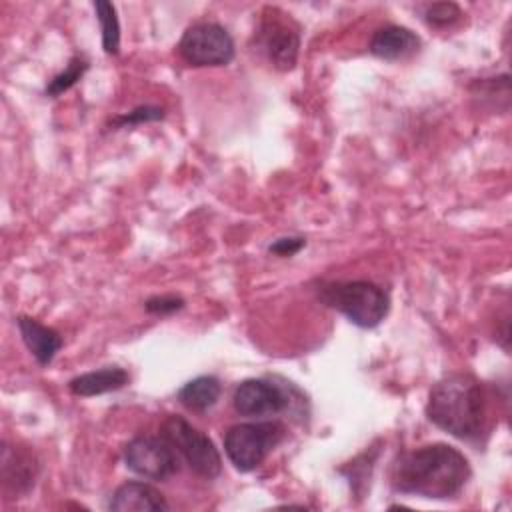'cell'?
<instances>
[{
    "label": "cell",
    "mask_w": 512,
    "mask_h": 512,
    "mask_svg": "<svg viewBox=\"0 0 512 512\" xmlns=\"http://www.w3.org/2000/svg\"><path fill=\"white\" fill-rule=\"evenodd\" d=\"M16 324H18L22 342L26 344L30 354L36 358V362L40 366H48L58 354V350L62 348L60 334L54 328L44 326L42 322L30 316H18Z\"/></svg>",
    "instance_id": "13"
},
{
    "label": "cell",
    "mask_w": 512,
    "mask_h": 512,
    "mask_svg": "<svg viewBox=\"0 0 512 512\" xmlns=\"http://www.w3.org/2000/svg\"><path fill=\"white\" fill-rule=\"evenodd\" d=\"M470 476V462L458 448L434 442L400 454L392 464L390 484L400 494L448 500L462 492Z\"/></svg>",
    "instance_id": "1"
},
{
    "label": "cell",
    "mask_w": 512,
    "mask_h": 512,
    "mask_svg": "<svg viewBox=\"0 0 512 512\" xmlns=\"http://www.w3.org/2000/svg\"><path fill=\"white\" fill-rule=\"evenodd\" d=\"M318 298L358 328H376L390 310L388 292L368 280L324 282L318 286Z\"/></svg>",
    "instance_id": "3"
},
{
    "label": "cell",
    "mask_w": 512,
    "mask_h": 512,
    "mask_svg": "<svg viewBox=\"0 0 512 512\" xmlns=\"http://www.w3.org/2000/svg\"><path fill=\"white\" fill-rule=\"evenodd\" d=\"M86 70H88V60L84 56H72L70 62L66 64V68L46 84V94L54 98V96H60L62 92L70 90L84 76Z\"/></svg>",
    "instance_id": "17"
},
{
    "label": "cell",
    "mask_w": 512,
    "mask_h": 512,
    "mask_svg": "<svg viewBox=\"0 0 512 512\" xmlns=\"http://www.w3.org/2000/svg\"><path fill=\"white\" fill-rule=\"evenodd\" d=\"M124 464L148 480H168L178 472V452L160 436H136L124 448Z\"/></svg>",
    "instance_id": "7"
},
{
    "label": "cell",
    "mask_w": 512,
    "mask_h": 512,
    "mask_svg": "<svg viewBox=\"0 0 512 512\" xmlns=\"http://www.w3.org/2000/svg\"><path fill=\"white\" fill-rule=\"evenodd\" d=\"M162 118H164V108L144 104V106H136L134 110H130L126 114L112 118L110 124L114 128H126V126H138V124H146V122H158Z\"/></svg>",
    "instance_id": "18"
},
{
    "label": "cell",
    "mask_w": 512,
    "mask_h": 512,
    "mask_svg": "<svg viewBox=\"0 0 512 512\" xmlns=\"http://www.w3.org/2000/svg\"><path fill=\"white\" fill-rule=\"evenodd\" d=\"M284 438V426L278 422H242L228 428L224 452L230 464L240 472H252Z\"/></svg>",
    "instance_id": "4"
},
{
    "label": "cell",
    "mask_w": 512,
    "mask_h": 512,
    "mask_svg": "<svg viewBox=\"0 0 512 512\" xmlns=\"http://www.w3.org/2000/svg\"><path fill=\"white\" fill-rule=\"evenodd\" d=\"M172 448L186 460L190 470L206 480H212L222 470V458L214 442L196 426L180 416H168L160 432Z\"/></svg>",
    "instance_id": "5"
},
{
    "label": "cell",
    "mask_w": 512,
    "mask_h": 512,
    "mask_svg": "<svg viewBox=\"0 0 512 512\" xmlns=\"http://www.w3.org/2000/svg\"><path fill=\"white\" fill-rule=\"evenodd\" d=\"M0 470H2L4 490L8 494H14V498H20L34 488L40 464L34 452L4 442Z\"/></svg>",
    "instance_id": "10"
},
{
    "label": "cell",
    "mask_w": 512,
    "mask_h": 512,
    "mask_svg": "<svg viewBox=\"0 0 512 512\" xmlns=\"http://www.w3.org/2000/svg\"><path fill=\"white\" fill-rule=\"evenodd\" d=\"M222 392V384L216 376L204 374L188 380L176 394L178 402L190 412H206L212 408Z\"/></svg>",
    "instance_id": "15"
},
{
    "label": "cell",
    "mask_w": 512,
    "mask_h": 512,
    "mask_svg": "<svg viewBox=\"0 0 512 512\" xmlns=\"http://www.w3.org/2000/svg\"><path fill=\"white\" fill-rule=\"evenodd\" d=\"M462 10L456 2H434L424 8V20L434 28H444L460 20Z\"/></svg>",
    "instance_id": "19"
},
{
    "label": "cell",
    "mask_w": 512,
    "mask_h": 512,
    "mask_svg": "<svg viewBox=\"0 0 512 512\" xmlns=\"http://www.w3.org/2000/svg\"><path fill=\"white\" fill-rule=\"evenodd\" d=\"M108 508L114 512H164L170 506L164 494L152 484L130 480L114 490Z\"/></svg>",
    "instance_id": "11"
},
{
    "label": "cell",
    "mask_w": 512,
    "mask_h": 512,
    "mask_svg": "<svg viewBox=\"0 0 512 512\" xmlns=\"http://www.w3.org/2000/svg\"><path fill=\"white\" fill-rule=\"evenodd\" d=\"M418 48H420V38L410 28L396 26V24L378 28L372 34L368 44L370 54L388 62L410 58L412 54L418 52Z\"/></svg>",
    "instance_id": "12"
},
{
    "label": "cell",
    "mask_w": 512,
    "mask_h": 512,
    "mask_svg": "<svg viewBox=\"0 0 512 512\" xmlns=\"http://www.w3.org/2000/svg\"><path fill=\"white\" fill-rule=\"evenodd\" d=\"M428 420L460 440H476L486 428V394L482 384L464 372L440 378L428 394Z\"/></svg>",
    "instance_id": "2"
},
{
    "label": "cell",
    "mask_w": 512,
    "mask_h": 512,
    "mask_svg": "<svg viewBox=\"0 0 512 512\" xmlns=\"http://www.w3.org/2000/svg\"><path fill=\"white\" fill-rule=\"evenodd\" d=\"M258 42L276 70H292L298 60L300 34L290 14L266 8L262 14Z\"/></svg>",
    "instance_id": "8"
},
{
    "label": "cell",
    "mask_w": 512,
    "mask_h": 512,
    "mask_svg": "<svg viewBox=\"0 0 512 512\" xmlns=\"http://www.w3.org/2000/svg\"><path fill=\"white\" fill-rule=\"evenodd\" d=\"M304 246H306V240H304V238H300V236H288V238H278V240H274V242L268 246V252H270V254H276V256H282V258H288V256L298 254Z\"/></svg>",
    "instance_id": "21"
},
{
    "label": "cell",
    "mask_w": 512,
    "mask_h": 512,
    "mask_svg": "<svg viewBox=\"0 0 512 512\" xmlns=\"http://www.w3.org/2000/svg\"><path fill=\"white\" fill-rule=\"evenodd\" d=\"M96 10V18L100 22L102 32V48L106 54H118L120 50V20L116 14V6L104 0L92 4Z\"/></svg>",
    "instance_id": "16"
},
{
    "label": "cell",
    "mask_w": 512,
    "mask_h": 512,
    "mask_svg": "<svg viewBox=\"0 0 512 512\" xmlns=\"http://www.w3.org/2000/svg\"><path fill=\"white\" fill-rule=\"evenodd\" d=\"M130 382V374L120 368V366H104L100 370H92L80 376H74L68 382V390L74 396L90 398V396H100L106 392H116L124 388Z\"/></svg>",
    "instance_id": "14"
},
{
    "label": "cell",
    "mask_w": 512,
    "mask_h": 512,
    "mask_svg": "<svg viewBox=\"0 0 512 512\" xmlns=\"http://www.w3.org/2000/svg\"><path fill=\"white\" fill-rule=\"evenodd\" d=\"M232 404L242 416H270L288 408L290 394L272 380L248 378L236 386Z\"/></svg>",
    "instance_id": "9"
},
{
    "label": "cell",
    "mask_w": 512,
    "mask_h": 512,
    "mask_svg": "<svg viewBox=\"0 0 512 512\" xmlns=\"http://www.w3.org/2000/svg\"><path fill=\"white\" fill-rule=\"evenodd\" d=\"M186 306L184 298L182 296H176V294H160V296H150L146 302H144V308L146 312L150 314H158V316H168V314H174L178 310H182Z\"/></svg>",
    "instance_id": "20"
},
{
    "label": "cell",
    "mask_w": 512,
    "mask_h": 512,
    "mask_svg": "<svg viewBox=\"0 0 512 512\" xmlns=\"http://www.w3.org/2000/svg\"><path fill=\"white\" fill-rule=\"evenodd\" d=\"M178 50L192 66H226L234 58V40L216 22H196L184 30Z\"/></svg>",
    "instance_id": "6"
}]
</instances>
